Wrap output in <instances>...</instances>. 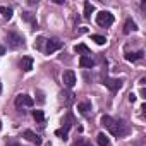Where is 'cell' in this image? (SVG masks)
I'll list each match as a JSON object with an SVG mask.
<instances>
[{
  "label": "cell",
  "mask_w": 146,
  "mask_h": 146,
  "mask_svg": "<svg viewBox=\"0 0 146 146\" xmlns=\"http://www.w3.org/2000/svg\"><path fill=\"white\" fill-rule=\"evenodd\" d=\"M102 125H105L110 131V134H113V136H122L125 132V129H122V122H117L110 115H103L102 117Z\"/></svg>",
  "instance_id": "obj_1"
},
{
  "label": "cell",
  "mask_w": 146,
  "mask_h": 146,
  "mask_svg": "<svg viewBox=\"0 0 146 146\" xmlns=\"http://www.w3.org/2000/svg\"><path fill=\"white\" fill-rule=\"evenodd\" d=\"M96 23H98V26H102V28H108V26L113 24V14L108 12V11L98 12V14H96Z\"/></svg>",
  "instance_id": "obj_2"
},
{
  "label": "cell",
  "mask_w": 146,
  "mask_h": 146,
  "mask_svg": "<svg viewBox=\"0 0 146 146\" xmlns=\"http://www.w3.org/2000/svg\"><path fill=\"white\" fill-rule=\"evenodd\" d=\"M7 43L11 48H21V46H24V38L19 33L11 31V33H7Z\"/></svg>",
  "instance_id": "obj_3"
},
{
  "label": "cell",
  "mask_w": 146,
  "mask_h": 146,
  "mask_svg": "<svg viewBox=\"0 0 146 146\" xmlns=\"http://www.w3.org/2000/svg\"><path fill=\"white\" fill-rule=\"evenodd\" d=\"M60 48H62V41H58V40H46L43 52L50 55V53H53V52H57V50H60Z\"/></svg>",
  "instance_id": "obj_4"
},
{
  "label": "cell",
  "mask_w": 146,
  "mask_h": 146,
  "mask_svg": "<svg viewBox=\"0 0 146 146\" xmlns=\"http://www.w3.org/2000/svg\"><path fill=\"white\" fill-rule=\"evenodd\" d=\"M16 107H33V98L29 95H17L16 96Z\"/></svg>",
  "instance_id": "obj_5"
},
{
  "label": "cell",
  "mask_w": 146,
  "mask_h": 146,
  "mask_svg": "<svg viewBox=\"0 0 146 146\" xmlns=\"http://www.w3.org/2000/svg\"><path fill=\"white\" fill-rule=\"evenodd\" d=\"M62 81L67 88H72L76 84V74H74V70H65L64 74H62Z\"/></svg>",
  "instance_id": "obj_6"
},
{
  "label": "cell",
  "mask_w": 146,
  "mask_h": 146,
  "mask_svg": "<svg viewBox=\"0 0 146 146\" xmlns=\"http://www.w3.org/2000/svg\"><path fill=\"white\" fill-rule=\"evenodd\" d=\"M103 84L107 86V88H110L112 91H117V90H120L122 88V79H113V78H105L103 79Z\"/></svg>",
  "instance_id": "obj_7"
},
{
  "label": "cell",
  "mask_w": 146,
  "mask_h": 146,
  "mask_svg": "<svg viewBox=\"0 0 146 146\" xmlns=\"http://www.w3.org/2000/svg\"><path fill=\"white\" fill-rule=\"evenodd\" d=\"M23 137H26L28 141H31L33 144H36V146H40L41 144V137L38 136V134H35L33 131H29V129H26L24 132H23Z\"/></svg>",
  "instance_id": "obj_8"
},
{
  "label": "cell",
  "mask_w": 146,
  "mask_h": 146,
  "mask_svg": "<svg viewBox=\"0 0 146 146\" xmlns=\"http://www.w3.org/2000/svg\"><path fill=\"white\" fill-rule=\"evenodd\" d=\"M21 69H23L24 72H29V70L33 69V58H31V57H23V58H21Z\"/></svg>",
  "instance_id": "obj_9"
},
{
  "label": "cell",
  "mask_w": 146,
  "mask_h": 146,
  "mask_svg": "<svg viewBox=\"0 0 146 146\" xmlns=\"http://www.w3.org/2000/svg\"><path fill=\"white\" fill-rule=\"evenodd\" d=\"M93 58H91V55H81V58H79V65L81 67H93Z\"/></svg>",
  "instance_id": "obj_10"
},
{
  "label": "cell",
  "mask_w": 146,
  "mask_h": 146,
  "mask_svg": "<svg viewBox=\"0 0 146 146\" xmlns=\"http://www.w3.org/2000/svg\"><path fill=\"white\" fill-rule=\"evenodd\" d=\"M136 29H137L136 23H134L132 19H127V21H125V24H124V33H125V35H129L131 31H136Z\"/></svg>",
  "instance_id": "obj_11"
},
{
  "label": "cell",
  "mask_w": 146,
  "mask_h": 146,
  "mask_svg": "<svg viewBox=\"0 0 146 146\" xmlns=\"http://www.w3.org/2000/svg\"><path fill=\"white\" fill-rule=\"evenodd\" d=\"M74 52H78V53H83V55H90L91 53V50L84 45V43H79V45H76L74 46Z\"/></svg>",
  "instance_id": "obj_12"
},
{
  "label": "cell",
  "mask_w": 146,
  "mask_h": 146,
  "mask_svg": "<svg viewBox=\"0 0 146 146\" xmlns=\"http://www.w3.org/2000/svg\"><path fill=\"white\" fill-rule=\"evenodd\" d=\"M0 14H2V17L4 19H11L12 17V9L11 7H5V5H0Z\"/></svg>",
  "instance_id": "obj_13"
},
{
  "label": "cell",
  "mask_w": 146,
  "mask_h": 146,
  "mask_svg": "<svg viewBox=\"0 0 146 146\" xmlns=\"http://www.w3.org/2000/svg\"><path fill=\"white\" fill-rule=\"evenodd\" d=\"M93 12H95V5H93V4H90V2H84V17H86V19H90Z\"/></svg>",
  "instance_id": "obj_14"
},
{
  "label": "cell",
  "mask_w": 146,
  "mask_h": 146,
  "mask_svg": "<svg viewBox=\"0 0 146 146\" xmlns=\"http://www.w3.org/2000/svg\"><path fill=\"white\" fill-rule=\"evenodd\" d=\"M125 58H127L129 62H136V60L143 58V50H139V52H136V53H125Z\"/></svg>",
  "instance_id": "obj_15"
},
{
  "label": "cell",
  "mask_w": 146,
  "mask_h": 146,
  "mask_svg": "<svg viewBox=\"0 0 146 146\" xmlns=\"http://www.w3.org/2000/svg\"><path fill=\"white\" fill-rule=\"evenodd\" d=\"M96 141H98L100 146H108V144H110V139H108L107 134H103V132H100V134L96 136Z\"/></svg>",
  "instance_id": "obj_16"
},
{
  "label": "cell",
  "mask_w": 146,
  "mask_h": 146,
  "mask_svg": "<svg viewBox=\"0 0 146 146\" xmlns=\"http://www.w3.org/2000/svg\"><path fill=\"white\" fill-rule=\"evenodd\" d=\"M78 110H79L81 113H86V112L91 110V103H90V102H81V103H78Z\"/></svg>",
  "instance_id": "obj_17"
},
{
  "label": "cell",
  "mask_w": 146,
  "mask_h": 146,
  "mask_svg": "<svg viewBox=\"0 0 146 146\" xmlns=\"http://www.w3.org/2000/svg\"><path fill=\"white\" fill-rule=\"evenodd\" d=\"M33 119L41 124V122H45V113L41 110H33Z\"/></svg>",
  "instance_id": "obj_18"
},
{
  "label": "cell",
  "mask_w": 146,
  "mask_h": 146,
  "mask_svg": "<svg viewBox=\"0 0 146 146\" xmlns=\"http://www.w3.org/2000/svg\"><path fill=\"white\" fill-rule=\"evenodd\" d=\"M91 40H93L96 45H105V43H107V38L102 36V35H91Z\"/></svg>",
  "instance_id": "obj_19"
},
{
  "label": "cell",
  "mask_w": 146,
  "mask_h": 146,
  "mask_svg": "<svg viewBox=\"0 0 146 146\" xmlns=\"http://www.w3.org/2000/svg\"><path fill=\"white\" fill-rule=\"evenodd\" d=\"M45 43H46V38L40 36V38L35 41V48H36V50H43V48H45Z\"/></svg>",
  "instance_id": "obj_20"
},
{
  "label": "cell",
  "mask_w": 146,
  "mask_h": 146,
  "mask_svg": "<svg viewBox=\"0 0 146 146\" xmlns=\"http://www.w3.org/2000/svg\"><path fill=\"white\" fill-rule=\"evenodd\" d=\"M23 17H24V19H26L28 23H31V26H33V29H35V28H38V24H36V21L33 19V16H31V12H24V14H23Z\"/></svg>",
  "instance_id": "obj_21"
},
{
  "label": "cell",
  "mask_w": 146,
  "mask_h": 146,
  "mask_svg": "<svg viewBox=\"0 0 146 146\" xmlns=\"http://www.w3.org/2000/svg\"><path fill=\"white\" fill-rule=\"evenodd\" d=\"M67 132H69V129L67 127H62V129H57L55 131V136H58L62 139H67Z\"/></svg>",
  "instance_id": "obj_22"
},
{
  "label": "cell",
  "mask_w": 146,
  "mask_h": 146,
  "mask_svg": "<svg viewBox=\"0 0 146 146\" xmlns=\"http://www.w3.org/2000/svg\"><path fill=\"white\" fill-rule=\"evenodd\" d=\"M74 146H91V143L90 141H86V139H79V141H76V144Z\"/></svg>",
  "instance_id": "obj_23"
},
{
  "label": "cell",
  "mask_w": 146,
  "mask_h": 146,
  "mask_svg": "<svg viewBox=\"0 0 146 146\" xmlns=\"http://www.w3.org/2000/svg\"><path fill=\"white\" fill-rule=\"evenodd\" d=\"M136 100H137V96H136L134 93H131V95H129V102H132V103H134Z\"/></svg>",
  "instance_id": "obj_24"
},
{
  "label": "cell",
  "mask_w": 146,
  "mask_h": 146,
  "mask_svg": "<svg viewBox=\"0 0 146 146\" xmlns=\"http://www.w3.org/2000/svg\"><path fill=\"white\" fill-rule=\"evenodd\" d=\"M7 146H23V144H19V143H16V141H9Z\"/></svg>",
  "instance_id": "obj_25"
},
{
  "label": "cell",
  "mask_w": 146,
  "mask_h": 146,
  "mask_svg": "<svg viewBox=\"0 0 146 146\" xmlns=\"http://www.w3.org/2000/svg\"><path fill=\"white\" fill-rule=\"evenodd\" d=\"M0 93H2V83H0Z\"/></svg>",
  "instance_id": "obj_26"
},
{
  "label": "cell",
  "mask_w": 146,
  "mask_h": 146,
  "mask_svg": "<svg viewBox=\"0 0 146 146\" xmlns=\"http://www.w3.org/2000/svg\"><path fill=\"white\" fill-rule=\"evenodd\" d=\"M0 127H2V122H0Z\"/></svg>",
  "instance_id": "obj_27"
},
{
  "label": "cell",
  "mask_w": 146,
  "mask_h": 146,
  "mask_svg": "<svg viewBox=\"0 0 146 146\" xmlns=\"http://www.w3.org/2000/svg\"><path fill=\"white\" fill-rule=\"evenodd\" d=\"M46 146H52V144H46Z\"/></svg>",
  "instance_id": "obj_28"
}]
</instances>
